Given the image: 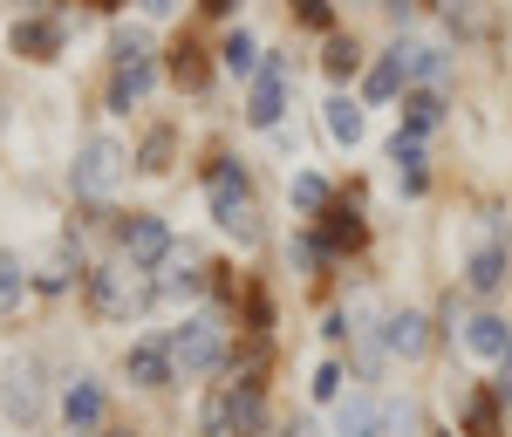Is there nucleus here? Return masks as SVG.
<instances>
[{"label": "nucleus", "mask_w": 512, "mask_h": 437, "mask_svg": "<svg viewBox=\"0 0 512 437\" xmlns=\"http://www.w3.org/2000/svg\"><path fill=\"white\" fill-rule=\"evenodd\" d=\"M390 55H396V69H403V82H431V89L451 82V62H444V48H431V41H396Z\"/></svg>", "instance_id": "nucleus-9"}, {"label": "nucleus", "mask_w": 512, "mask_h": 437, "mask_svg": "<svg viewBox=\"0 0 512 437\" xmlns=\"http://www.w3.org/2000/svg\"><path fill=\"white\" fill-rule=\"evenodd\" d=\"M390 158H396V185L417 199V192H424V144H417V137H396Z\"/></svg>", "instance_id": "nucleus-20"}, {"label": "nucleus", "mask_w": 512, "mask_h": 437, "mask_svg": "<svg viewBox=\"0 0 512 437\" xmlns=\"http://www.w3.org/2000/svg\"><path fill=\"white\" fill-rule=\"evenodd\" d=\"M123 171H130V151H123L117 137H89L69 164V185H76V199H110L123 185Z\"/></svg>", "instance_id": "nucleus-4"}, {"label": "nucleus", "mask_w": 512, "mask_h": 437, "mask_svg": "<svg viewBox=\"0 0 512 437\" xmlns=\"http://www.w3.org/2000/svg\"><path fill=\"white\" fill-rule=\"evenodd\" d=\"M301 21L308 28H328V0H301Z\"/></svg>", "instance_id": "nucleus-33"}, {"label": "nucleus", "mask_w": 512, "mask_h": 437, "mask_svg": "<svg viewBox=\"0 0 512 437\" xmlns=\"http://www.w3.org/2000/svg\"><path fill=\"white\" fill-rule=\"evenodd\" d=\"M198 431L205 437H233V403H226V390L205 403V417H198Z\"/></svg>", "instance_id": "nucleus-30"}, {"label": "nucleus", "mask_w": 512, "mask_h": 437, "mask_svg": "<svg viewBox=\"0 0 512 437\" xmlns=\"http://www.w3.org/2000/svg\"><path fill=\"white\" fill-rule=\"evenodd\" d=\"M171 7H178V0H144V14H171Z\"/></svg>", "instance_id": "nucleus-37"}, {"label": "nucleus", "mask_w": 512, "mask_h": 437, "mask_svg": "<svg viewBox=\"0 0 512 437\" xmlns=\"http://www.w3.org/2000/svg\"><path fill=\"white\" fill-rule=\"evenodd\" d=\"M110 437H130V431H110Z\"/></svg>", "instance_id": "nucleus-38"}, {"label": "nucleus", "mask_w": 512, "mask_h": 437, "mask_svg": "<svg viewBox=\"0 0 512 437\" xmlns=\"http://www.w3.org/2000/svg\"><path fill=\"white\" fill-rule=\"evenodd\" d=\"M362 246V219L355 212H328V253H349Z\"/></svg>", "instance_id": "nucleus-28"}, {"label": "nucleus", "mask_w": 512, "mask_h": 437, "mask_svg": "<svg viewBox=\"0 0 512 437\" xmlns=\"http://www.w3.org/2000/svg\"><path fill=\"white\" fill-rule=\"evenodd\" d=\"M280 117H287V55H267L260 76H253V96H246V123L274 130Z\"/></svg>", "instance_id": "nucleus-7"}, {"label": "nucleus", "mask_w": 512, "mask_h": 437, "mask_svg": "<svg viewBox=\"0 0 512 437\" xmlns=\"http://www.w3.org/2000/svg\"><path fill=\"white\" fill-rule=\"evenodd\" d=\"M335 437H383V403L369 397V390L342 397V410H335Z\"/></svg>", "instance_id": "nucleus-17"}, {"label": "nucleus", "mask_w": 512, "mask_h": 437, "mask_svg": "<svg viewBox=\"0 0 512 437\" xmlns=\"http://www.w3.org/2000/svg\"><path fill=\"white\" fill-rule=\"evenodd\" d=\"M21 294H28V267H21V253H0V315H14Z\"/></svg>", "instance_id": "nucleus-24"}, {"label": "nucleus", "mask_w": 512, "mask_h": 437, "mask_svg": "<svg viewBox=\"0 0 512 437\" xmlns=\"http://www.w3.org/2000/svg\"><path fill=\"white\" fill-rule=\"evenodd\" d=\"M219 69H226V76H260V41L246 35V28H239V35H226V48H219Z\"/></svg>", "instance_id": "nucleus-21"}, {"label": "nucleus", "mask_w": 512, "mask_h": 437, "mask_svg": "<svg viewBox=\"0 0 512 437\" xmlns=\"http://www.w3.org/2000/svg\"><path fill=\"white\" fill-rule=\"evenodd\" d=\"M117 239H123V253H130V267H164L171 260V226H164L158 212H130L117 226Z\"/></svg>", "instance_id": "nucleus-8"}, {"label": "nucleus", "mask_w": 512, "mask_h": 437, "mask_svg": "<svg viewBox=\"0 0 512 437\" xmlns=\"http://www.w3.org/2000/svg\"><path fill=\"white\" fill-rule=\"evenodd\" d=\"M123 376H130L137 390H164L178 369H171V349H164V342H137V349L123 356Z\"/></svg>", "instance_id": "nucleus-13"}, {"label": "nucleus", "mask_w": 512, "mask_h": 437, "mask_svg": "<svg viewBox=\"0 0 512 437\" xmlns=\"http://www.w3.org/2000/svg\"><path fill=\"white\" fill-rule=\"evenodd\" d=\"M151 280H144V267H96L89 274V308L103 321H137L144 308H151Z\"/></svg>", "instance_id": "nucleus-2"}, {"label": "nucleus", "mask_w": 512, "mask_h": 437, "mask_svg": "<svg viewBox=\"0 0 512 437\" xmlns=\"http://www.w3.org/2000/svg\"><path fill=\"white\" fill-rule=\"evenodd\" d=\"M14 55L21 62H55L62 55V21H14Z\"/></svg>", "instance_id": "nucleus-16"}, {"label": "nucleus", "mask_w": 512, "mask_h": 437, "mask_svg": "<svg viewBox=\"0 0 512 437\" xmlns=\"http://www.w3.org/2000/svg\"><path fill=\"white\" fill-rule=\"evenodd\" d=\"M383 349L403 362H417L424 349H431V321L417 315V308H403V315H390V328H383Z\"/></svg>", "instance_id": "nucleus-15"}, {"label": "nucleus", "mask_w": 512, "mask_h": 437, "mask_svg": "<svg viewBox=\"0 0 512 437\" xmlns=\"http://www.w3.org/2000/svg\"><path fill=\"white\" fill-rule=\"evenodd\" d=\"M437 14L451 21V28H465V35H485V0H431Z\"/></svg>", "instance_id": "nucleus-25"}, {"label": "nucleus", "mask_w": 512, "mask_h": 437, "mask_svg": "<svg viewBox=\"0 0 512 437\" xmlns=\"http://www.w3.org/2000/svg\"><path fill=\"white\" fill-rule=\"evenodd\" d=\"M164 294H198V287H205V267H198L192 253H178V246H171V260H164V280H158Z\"/></svg>", "instance_id": "nucleus-22"}, {"label": "nucleus", "mask_w": 512, "mask_h": 437, "mask_svg": "<svg viewBox=\"0 0 512 437\" xmlns=\"http://www.w3.org/2000/svg\"><path fill=\"white\" fill-rule=\"evenodd\" d=\"M321 69H328L335 82H342V76H355V69H362V55H355V41H342V35H335V41H328V55H321Z\"/></svg>", "instance_id": "nucleus-29"}, {"label": "nucleus", "mask_w": 512, "mask_h": 437, "mask_svg": "<svg viewBox=\"0 0 512 437\" xmlns=\"http://www.w3.org/2000/svg\"><path fill=\"white\" fill-rule=\"evenodd\" d=\"M465 424H472V437H506L499 431V397H472L465 403Z\"/></svg>", "instance_id": "nucleus-27"}, {"label": "nucleus", "mask_w": 512, "mask_h": 437, "mask_svg": "<svg viewBox=\"0 0 512 437\" xmlns=\"http://www.w3.org/2000/svg\"><path fill=\"white\" fill-rule=\"evenodd\" d=\"M164 349H171V369H178V376H212V369L226 362V328L212 315H185L164 335Z\"/></svg>", "instance_id": "nucleus-3"}, {"label": "nucleus", "mask_w": 512, "mask_h": 437, "mask_svg": "<svg viewBox=\"0 0 512 437\" xmlns=\"http://www.w3.org/2000/svg\"><path fill=\"white\" fill-rule=\"evenodd\" d=\"M171 76L185 82V89H198V82H205V62H198V48H171Z\"/></svg>", "instance_id": "nucleus-31"}, {"label": "nucleus", "mask_w": 512, "mask_h": 437, "mask_svg": "<svg viewBox=\"0 0 512 437\" xmlns=\"http://www.w3.org/2000/svg\"><path fill=\"white\" fill-rule=\"evenodd\" d=\"M280 437H321V424H308V417H294V424H287Z\"/></svg>", "instance_id": "nucleus-35"}, {"label": "nucleus", "mask_w": 512, "mask_h": 437, "mask_svg": "<svg viewBox=\"0 0 512 437\" xmlns=\"http://www.w3.org/2000/svg\"><path fill=\"white\" fill-rule=\"evenodd\" d=\"M171 158H178V130L158 123V130L137 144V158H130V164H137V171H171Z\"/></svg>", "instance_id": "nucleus-19"}, {"label": "nucleus", "mask_w": 512, "mask_h": 437, "mask_svg": "<svg viewBox=\"0 0 512 437\" xmlns=\"http://www.w3.org/2000/svg\"><path fill=\"white\" fill-rule=\"evenodd\" d=\"M103 7H110V0H103Z\"/></svg>", "instance_id": "nucleus-39"}, {"label": "nucleus", "mask_w": 512, "mask_h": 437, "mask_svg": "<svg viewBox=\"0 0 512 437\" xmlns=\"http://www.w3.org/2000/svg\"><path fill=\"white\" fill-rule=\"evenodd\" d=\"M62 424H69L76 437L103 424V383H96V376H76V383L62 390Z\"/></svg>", "instance_id": "nucleus-10"}, {"label": "nucleus", "mask_w": 512, "mask_h": 437, "mask_svg": "<svg viewBox=\"0 0 512 437\" xmlns=\"http://www.w3.org/2000/svg\"><path fill=\"white\" fill-rule=\"evenodd\" d=\"M383 14H390V21H410V14H417V0H383Z\"/></svg>", "instance_id": "nucleus-34"}, {"label": "nucleus", "mask_w": 512, "mask_h": 437, "mask_svg": "<svg viewBox=\"0 0 512 437\" xmlns=\"http://www.w3.org/2000/svg\"><path fill=\"white\" fill-rule=\"evenodd\" d=\"M321 130H328L342 151H355V144L369 137V117H362V103H355V96H328V103H321Z\"/></svg>", "instance_id": "nucleus-14"}, {"label": "nucleus", "mask_w": 512, "mask_h": 437, "mask_svg": "<svg viewBox=\"0 0 512 437\" xmlns=\"http://www.w3.org/2000/svg\"><path fill=\"white\" fill-rule=\"evenodd\" d=\"M0 403H7L14 424H35L41 410H48V383H41L35 356H7V369H0Z\"/></svg>", "instance_id": "nucleus-6"}, {"label": "nucleus", "mask_w": 512, "mask_h": 437, "mask_svg": "<svg viewBox=\"0 0 512 437\" xmlns=\"http://www.w3.org/2000/svg\"><path fill=\"white\" fill-rule=\"evenodd\" d=\"M151 41L144 28H123L117 35V76H110V110H130V103H144L151 96Z\"/></svg>", "instance_id": "nucleus-5"}, {"label": "nucleus", "mask_w": 512, "mask_h": 437, "mask_svg": "<svg viewBox=\"0 0 512 437\" xmlns=\"http://www.w3.org/2000/svg\"><path fill=\"white\" fill-rule=\"evenodd\" d=\"M205 199H212V219H219V233H233L239 246H253V239H260V212H253L246 171H239L233 158H212V171H205Z\"/></svg>", "instance_id": "nucleus-1"}, {"label": "nucleus", "mask_w": 512, "mask_h": 437, "mask_svg": "<svg viewBox=\"0 0 512 437\" xmlns=\"http://www.w3.org/2000/svg\"><path fill=\"white\" fill-rule=\"evenodd\" d=\"M198 7H205V14H233V0H198Z\"/></svg>", "instance_id": "nucleus-36"}, {"label": "nucleus", "mask_w": 512, "mask_h": 437, "mask_svg": "<svg viewBox=\"0 0 512 437\" xmlns=\"http://www.w3.org/2000/svg\"><path fill=\"white\" fill-rule=\"evenodd\" d=\"M465 349L478 362H506L512 356V321L506 315H472L465 321Z\"/></svg>", "instance_id": "nucleus-11"}, {"label": "nucleus", "mask_w": 512, "mask_h": 437, "mask_svg": "<svg viewBox=\"0 0 512 437\" xmlns=\"http://www.w3.org/2000/svg\"><path fill=\"white\" fill-rule=\"evenodd\" d=\"M396 89H403V69H396V55H383V62L369 69V82H362V96H369V103H390Z\"/></svg>", "instance_id": "nucleus-26"}, {"label": "nucleus", "mask_w": 512, "mask_h": 437, "mask_svg": "<svg viewBox=\"0 0 512 437\" xmlns=\"http://www.w3.org/2000/svg\"><path fill=\"white\" fill-rule=\"evenodd\" d=\"M287 199H294V212H301V219H321V212H328V185H321L315 171H301V178L287 185Z\"/></svg>", "instance_id": "nucleus-23"}, {"label": "nucleus", "mask_w": 512, "mask_h": 437, "mask_svg": "<svg viewBox=\"0 0 512 437\" xmlns=\"http://www.w3.org/2000/svg\"><path fill=\"white\" fill-rule=\"evenodd\" d=\"M437 117H444V96H437V89L403 96V137H424V130H437Z\"/></svg>", "instance_id": "nucleus-18"}, {"label": "nucleus", "mask_w": 512, "mask_h": 437, "mask_svg": "<svg viewBox=\"0 0 512 437\" xmlns=\"http://www.w3.org/2000/svg\"><path fill=\"white\" fill-rule=\"evenodd\" d=\"M335 390H342V369H335V362L315 369V397H335Z\"/></svg>", "instance_id": "nucleus-32"}, {"label": "nucleus", "mask_w": 512, "mask_h": 437, "mask_svg": "<svg viewBox=\"0 0 512 437\" xmlns=\"http://www.w3.org/2000/svg\"><path fill=\"white\" fill-rule=\"evenodd\" d=\"M506 267H512L506 239H485L472 260H465V287H472V294H499V287H506Z\"/></svg>", "instance_id": "nucleus-12"}]
</instances>
